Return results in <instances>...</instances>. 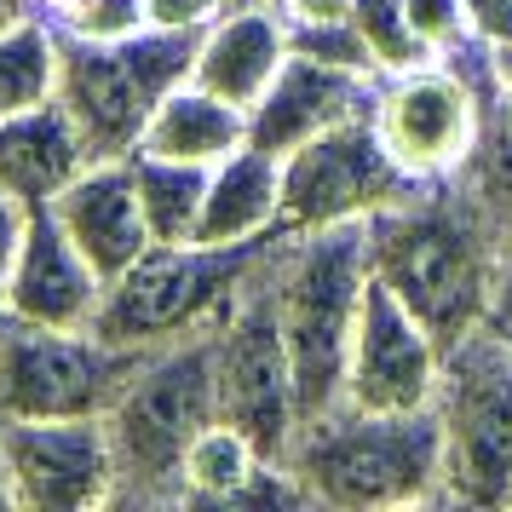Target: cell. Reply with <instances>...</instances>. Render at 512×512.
<instances>
[{"label": "cell", "instance_id": "obj_8", "mask_svg": "<svg viewBox=\"0 0 512 512\" xmlns=\"http://www.w3.org/2000/svg\"><path fill=\"white\" fill-rule=\"evenodd\" d=\"M432 415L443 432V501L512 507V334L501 323L443 351Z\"/></svg>", "mask_w": 512, "mask_h": 512}, {"label": "cell", "instance_id": "obj_15", "mask_svg": "<svg viewBox=\"0 0 512 512\" xmlns=\"http://www.w3.org/2000/svg\"><path fill=\"white\" fill-rule=\"evenodd\" d=\"M374 87H380L374 75L340 70V64L305 58V52H288V64L277 70V81L248 110V144L271 150V156H288L294 144L317 139V133L340 127V121L369 116Z\"/></svg>", "mask_w": 512, "mask_h": 512}, {"label": "cell", "instance_id": "obj_34", "mask_svg": "<svg viewBox=\"0 0 512 512\" xmlns=\"http://www.w3.org/2000/svg\"><path fill=\"white\" fill-rule=\"evenodd\" d=\"M70 6H81V0H41V12H47V18H58V12H70Z\"/></svg>", "mask_w": 512, "mask_h": 512}, {"label": "cell", "instance_id": "obj_23", "mask_svg": "<svg viewBox=\"0 0 512 512\" xmlns=\"http://www.w3.org/2000/svg\"><path fill=\"white\" fill-rule=\"evenodd\" d=\"M58 98V24L47 12H29L0 29V116H18Z\"/></svg>", "mask_w": 512, "mask_h": 512}, {"label": "cell", "instance_id": "obj_19", "mask_svg": "<svg viewBox=\"0 0 512 512\" xmlns=\"http://www.w3.org/2000/svg\"><path fill=\"white\" fill-rule=\"evenodd\" d=\"M282 231V156L259 144H236L208 167V196L196 219V242H259Z\"/></svg>", "mask_w": 512, "mask_h": 512}, {"label": "cell", "instance_id": "obj_14", "mask_svg": "<svg viewBox=\"0 0 512 512\" xmlns=\"http://www.w3.org/2000/svg\"><path fill=\"white\" fill-rule=\"evenodd\" d=\"M98 300H104V277L70 242V231L52 219V208H29L12 271H6L0 317L41 328H93Z\"/></svg>", "mask_w": 512, "mask_h": 512}, {"label": "cell", "instance_id": "obj_2", "mask_svg": "<svg viewBox=\"0 0 512 512\" xmlns=\"http://www.w3.org/2000/svg\"><path fill=\"white\" fill-rule=\"evenodd\" d=\"M282 466L305 489V507H426L443 501V432L432 409H357L334 403L294 432Z\"/></svg>", "mask_w": 512, "mask_h": 512}, {"label": "cell", "instance_id": "obj_27", "mask_svg": "<svg viewBox=\"0 0 512 512\" xmlns=\"http://www.w3.org/2000/svg\"><path fill=\"white\" fill-rule=\"evenodd\" d=\"M225 6L231 0H144V18L156 29H190V35H202Z\"/></svg>", "mask_w": 512, "mask_h": 512}, {"label": "cell", "instance_id": "obj_26", "mask_svg": "<svg viewBox=\"0 0 512 512\" xmlns=\"http://www.w3.org/2000/svg\"><path fill=\"white\" fill-rule=\"evenodd\" d=\"M409 6V24H415L420 47L443 58V52H461L466 41H478L472 35V18H466V0H403Z\"/></svg>", "mask_w": 512, "mask_h": 512}, {"label": "cell", "instance_id": "obj_12", "mask_svg": "<svg viewBox=\"0 0 512 512\" xmlns=\"http://www.w3.org/2000/svg\"><path fill=\"white\" fill-rule=\"evenodd\" d=\"M0 478L6 501L29 512L116 507V449L104 415H0Z\"/></svg>", "mask_w": 512, "mask_h": 512}, {"label": "cell", "instance_id": "obj_21", "mask_svg": "<svg viewBox=\"0 0 512 512\" xmlns=\"http://www.w3.org/2000/svg\"><path fill=\"white\" fill-rule=\"evenodd\" d=\"M265 466L271 461L254 449L248 432H236L231 420H213L196 432L185 455V507H242Z\"/></svg>", "mask_w": 512, "mask_h": 512}, {"label": "cell", "instance_id": "obj_25", "mask_svg": "<svg viewBox=\"0 0 512 512\" xmlns=\"http://www.w3.org/2000/svg\"><path fill=\"white\" fill-rule=\"evenodd\" d=\"M52 24L64 35H75V41H127L150 18H144V0H81L70 12H58Z\"/></svg>", "mask_w": 512, "mask_h": 512}, {"label": "cell", "instance_id": "obj_13", "mask_svg": "<svg viewBox=\"0 0 512 512\" xmlns=\"http://www.w3.org/2000/svg\"><path fill=\"white\" fill-rule=\"evenodd\" d=\"M443 380V346L438 334L420 323L409 305L386 294L369 277L357 328H351V357H346V397L357 409H432Z\"/></svg>", "mask_w": 512, "mask_h": 512}, {"label": "cell", "instance_id": "obj_4", "mask_svg": "<svg viewBox=\"0 0 512 512\" xmlns=\"http://www.w3.org/2000/svg\"><path fill=\"white\" fill-rule=\"evenodd\" d=\"M369 294V236L363 225L282 231L271 248V300L288 340L300 415H323L346 397L351 328Z\"/></svg>", "mask_w": 512, "mask_h": 512}, {"label": "cell", "instance_id": "obj_10", "mask_svg": "<svg viewBox=\"0 0 512 512\" xmlns=\"http://www.w3.org/2000/svg\"><path fill=\"white\" fill-rule=\"evenodd\" d=\"M133 369V351H116L93 328H41L0 317V415H104Z\"/></svg>", "mask_w": 512, "mask_h": 512}, {"label": "cell", "instance_id": "obj_28", "mask_svg": "<svg viewBox=\"0 0 512 512\" xmlns=\"http://www.w3.org/2000/svg\"><path fill=\"white\" fill-rule=\"evenodd\" d=\"M472 35L489 47H512V0H466Z\"/></svg>", "mask_w": 512, "mask_h": 512}, {"label": "cell", "instance_id": "obj_29", "mask_svg": "<svg viewBox=\"0 0 512 512\" xmlns=\"http://www.w3.org/2000/svg\"><path fill=\"white\" fill-rule=\"evenodd\" d=\"M501 219V271H495V323H512V202L495 208Z\"/></svg>", "mask_w": 512, "mask_h": 512}, {"label": "cell", "instance_id": "obj_22", "mask_svg": "<svg viewBox=\"0 0 512 512\" xmlns=\"http://www.w3.org/2000/svg\"><path fill=\"white\" fill-rule=\"evenodd\" d=\"M127 167H133L150 236L156 242H196V219H202V196H208V167L173 162V156H156V150H133Z\"/></svg>", "mask_w": 512, "mask_h": 512}, {"label": "cell", "instance_id": "obj_24", "mask_svg": "<svg viewBox=\"0 0 512 512\" xmlns=\"http://www.w3.org/2000/svg\"><path fill=\"white\" fill-rule=\"evenodd\" d=\"M351 29L363 35V47H369L374 70L380 75H397V70H415L426 64L432 52L420 47L415 24H409V6L403 0H351Z\"/></svg>", "mask_w": 512, "mask_h": 512}, {"label": "cell", "instance_id": "obj_18", "mask_svg": "<svg viewBox=\"0 0 512 512\" xmlns=\"http://www.w3.org/2000/svg\"><path fill=\"white\" fill-rule=\"evenodd\" d=\"M87 167H93V150L58 98L0 116V190L18 208H52Z\"/></svg>", "mask_w": 512, "mask_h": 512}, {"label": "cell", "instance_id": "obj_31", "mask_svg": "<svg viewBox=\"0 0 512 512\" xmlns=\"http://www.w3.org/2000/svg\"><path fill=\"white\" fill-rule=\"evenodd\" d=\"M495 58V121H512V47H489Z\"/></svg>", "mask_w": 512, "mask_h": 512}, {"label": "cell", "instance_id": "obj_6", "mask_svg": "<svg viewBox=\"0 0 512 512\" xmlns=\"http://www.w3.org/2000/svg\"><path fill=\"white\" fill-rule=\"evenodd\" d=\"M374 133L392 162L415 179H455L472 167L484 127L495 121V58L489 41H466L461 52L426 58L415 70L380 75L374 87Z\"/></svg>", "mask_w": 512, "mask_h": 512}, {"label": "cell", "instance_id": "obj_17", "mask_svg": "<svg viewBox=\"0 0 512 512\" xmlns=\"http://www.w3.org/2000/svg\"><path fill=\"white\" fill-rule=\"evenodd\" d=\"M288 64V12L265 0H231L202 35H196V64L190 81L219 93L236 110H254L265 87Z\"/></svg>", "mask_w": 512, "mask_h": 512}, {"label": "cell", "instance_id": "obj_36", "mask_svg": "<svg viewBox=\"0 0 512 512\" xmlns=\"http://www.w3.org/2000/svg\"><path fill=\"white\" fill-rule=\"evenodd\" d=\"M265 6H282V0H265Z\"/></svg>", "mask_w": 512, "mask_h": 512}, {"label": "cell", "instance_id": "obj_35", "mask_svg": "<svg viewBox=\"0 0 512 512\" xmlns=\"http://www.w3.org/2000/svg\"><path fill=\"white\" fill-rule=\"evenodd\" d=\"M0 507H12V501H6V478H0Z\"/></svg>", "mask_w": 512, "mask_h": 512}, {"label": "cell", "instance_id": "obj_20", "mask_svg": "<svg viewBox=\"0 0 512 512\" xmlns=\"http://www.w3.org/2000/svg\"><path fill=\"white\" fill-rule=\"evenodd\" d=\"M236 144H248V110L225 104L219 93L196 87V81H179V87L156 104V116H150V127H144L139 150H156V156H173V162L213 167V162H225Z\"/></svg>", "mask_w": 512, "mask_h": 512}, {"label": "cell", "instance_id": "obj_37", "mask_svg": "<svg viewBox=\"0 0 512 512\" xmlns=\"http://www.w3.org/2000/svg\"><path fill=\"white\" fill-rule=\"evenodd\" d=\"M501 328H507V334H512V323H501Z\"/></svg>", "mask_w": 512, "mask_h": 512}, {"label": "cell", "instance_id": "obj_32", "mask_svg": "<svg viewBox=\"0 0 512 512\" xmlns=\"http://www.w3.org/2000/svg\"><path fill=\"white\" fill-rule=\"evenodd\" d=\"M288 18H346L351 0H282Z\"/></svg>", "mask_w": 512, "mask_h": 512}, {"label": "cell", "instance_id": "obj_9", "mask_svg": "<svg viewBox=\"0 0 512 512\" xmlns=\"http://www.w3.org/2000/svg\"><path fill=\"white\" fill-rule=\"evenodd\" d=\"M213 386H219V420L248 432L265 461H282L305 415L288 340L277 323V300H271V254L259 259V271L236 294L225 323L213 328Z\"/></svg>", "mask_w": 512, "mask_h": 512}, {"label": "cell", "instance_id": "obj_3", "mask_svg": "<svg viewBox=\"0 0 512 512\" xmlns=\"http://www.w3.org/2000/svg\"><path fill=\"white\" fill-rule=\"evenodd\" d=\"M213 420V328L156 351H133V369L104 409V432L116 449V501L185 507V455Z\"/></svg>", "mask_w": 512, "mask_h": 512}, {"label": "cell", "instance_id": "obj_11", "mask_svg": "<svg viewBox=\"0 0 512 512\" xmlns=\"http://www.w3.org/2000/svg\"><path fill=\"white\" fill-rule=\"evenodd\" d=\"M409 185L415 179L392 162L369 116L340 121L282 156V231L369 225Z\"/></svg>", "mask_w": 512, "mask_h": 512}, {"label": "cell", "instance_id": "obj_7", "mask_svg": "<svg viewBox=\"0 0 512 512\" xmlns=\"http://www.w3.org/2000/svg\"><path fill=\"white\" fill-rule=\"evenodd\" d=\"M196 35L144 24L127 41H75L58 29V104L75 116L93 162L133 156L144 127L179 81H190Z\"/></svg>", "mask_w": 512, "mask_h": 512}, {"label": "cell", "instance_id": "obj_5", "mask_svg": "<svg viewBox=\"0 0 512 512\" xmlns=\"http://www.w3.org/2000/svg\"><path fill=\"white\" fill-rule=\"evenodd\" d=\"M282 236V231H277ZM277 236L259 242H156L139 265L104 282L93 334L116 351H156L225 323Z\"/></svg>", "mask_w": 512, "mask_h": 512}, {"label": "cell", "instance_id": "obj_16", "mask_svg": "<svg viewBox=\"0 0 512 512\" xmlns=\"http://www.w3.org/2000/svg\"><path fill=\"white\" fill-rule=\"evenodd\" d=\"M52 219L70 231V242L87 254V265H93L104 282H116L127 265H139V259L156 248L150 219H144V208H139V185H133L127 156L87 167V173L52 202Z\"/></svg>", "mask_w": 512, "mask_h": 512}, {"label": "cell", "instance_id": "obj_1", "mask_svg": "<svg viewBox=\"0 0 512 512\" xmlns=\"http://www.w3.org/2000/svg\"><path fill=\"white\" fill-rule=\"evenodd\" d=\"M369 277L397 294L438 346H461L466 334L495 323V271H501V219L466 173L409 185L392 208L363 225Z\"/></svg>", "mask_w": 512, "mask_h": 512}, {"label": "cell", "instance_id": "obj_30", "mask_svg": "<svg viewBox=\"0 0 512 512\" xmlns=\"http://www.w3.org/2000/svg\"><path fill=\"white\" fill-rule=\"evenodd\" d=\"M24 219H29V208H18V202L0 190V300H6V271H12V254H18Z\"/></svg>", "mask_w": 512, "mask_h": 512}, {"label": "cell", "instance_id": "obj_33", "mask_svg": "<svg viewBox=\"0 0 512 512\" xmlns=\"http://www.w3.org/2000/svg\"><path fill=\"white\" fill-rule=\"evenodd\" d=\"M29 12H41V0H0V29H12Z\"/></svg>", "mask_w": 512, "mask_h": 512}]
</instances>
